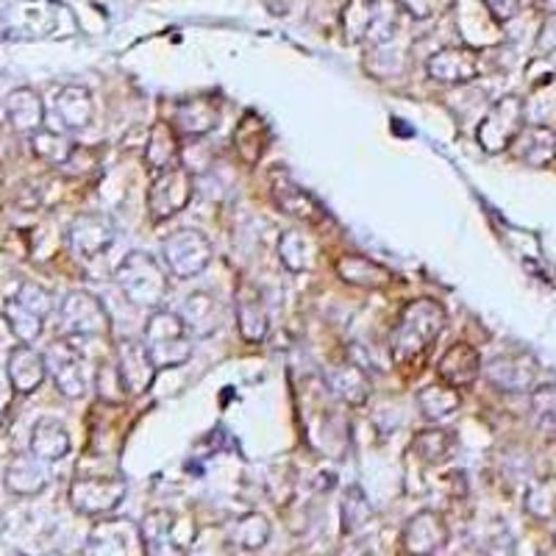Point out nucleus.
Here are the masks:
<instances>
[{"label":"nucleus","instance_id":"f257e3e1","mask_svg":"<svg viewBox=\"0 0 556 556\" xmlns=\"http://www.w3.org/2000/svg\"><path fill=\"white\" fill-rule=\"evenodd\" d=\"M448 315L434 298H415L395 317L390 334V356L399 367L420 365L443 334Z\"/></svg>","mask_w":556,"mask_h":556},{"label":"nucleus","instance_id":"f03ea898","mask_svg":"<svg viewBox=\"0 0 556 556\" xmlns=\"http://www.w3.org/2000/svg\"><path fill=\"white\" fill-rule=\"evenodd\" d=\"M114 285L121 290L128 304L137 309L156 312L165 306L167 292H170V276L165 265L146 251H131L123 256L117 270H114Z\"/></svg>","mask_w":556,"mask_h":556},{"label":"nucleus","instance_id":"7ed1b4c3","mask_svg":"<svg viewBox=\"0 0 556 556\" xmlns=\"http://www.w3.org/2000/svg\"><path fill=\"white\" fill-rule=\"evenodd\" d=\"M142 342L159 370H170L190 362L192 356V334L184 326L181 315L170 309H156L148 315L146 329H142Z\"/></svg>","mask_w":556,"mask_h":556},{"label":"nucleus","instance_id":"20e7f679","mask_svg":"<svg viewBox=\"0 0 556 556\" xmlns=\"http://www.w3.org/2000/svg\"><path fill=\"white\" fill-rule=\"evenodd\" d=\"M53 312V292L39 281H20L17 290L9 295L3 304V317L9 323V331L17 337L23 345H31L42 337L45 320Z\"/></svg>","mask_w":556,"mask_h":556},{"label":"nucleus","instance_id":"39448f33","mask_svg":"<svg viewBox=\"0 0 556 556\" xmlns=\"http://www.w3.org/2000/svg\"><path fill=\"white\" fill-rule=\"evenodd\" d=\"M139 534L146 556H184L195 543L198 526L192 518H184L170 509H153L139 526Z\"/></svg>","mask_w":556,"mask_h":556},{"label":"nucleus","instance_id":"423d86ee","mask_svg":"<svg viewBox=\"0 0 556 556\" xmlns=\"http://www.w3.org/2000/svg\"><path fill=\"white\" fill-rule=\"evenodd\" d=\"M59 334L64 340H92L109 334V312L98 295L87 290H73L59 304Z\"/></svg>","mask_w":556,"mask_h":556},{"label":"nucleus","instance_id":"0eeeda50","mask_svg":"<svg viewBox=\"0 0 556 556\" xmlns=\"http://www.w3.org/2000/svg\"><path fill=\"white\" fill-rule=\"evenodd\" d=\"M128 484L121 473H78L70 484V504L78 515L103 518L123 504Z\"/></svg>","mask_w":556,"mask_h":556},{"label":"nucleus","instance_id":"6e6552de","mask_svg":"<svg viewBox=\"0 0 556 556\" xmlns=\"http://www.w3.org/2000/svg\"><path fill=\"white\" fill-rule=\"evenodd\" d=\"M215 256V248L203 231L198 228H178L162 240V262L165 270L176 278L201 276Z\"/></svg>","mask_w":556,"mask_h":556},{"label":"nucleus","instance_id":"1a4fd4ad","mask_svg":"<svg viewBox=\"0 0 556 556\" xmlns=\"http://www.w3.org/2000/svg\"><path fill=\"white\" fill-rule=\"evenodd\" d=\"M192 195H195V178H192L190 167L176 165L153 173L151 184H148V215L153 223L170 220L190 206Z\"/></svg>","mask_w":556,"mask_h":556},{"label":"nucleus","instance_id":"9d476101","mask_svg":"<svg viewBox=\"0 0 556 556\" xmlns=\"http://www.w3.org/2000/svg\"><path fill=\"white\" fill-rule=\"evenodd\" d=\"M45 367H48V376L53 379L56 390L62 392L64 399L78 401L89 392V370H87V356L81 354V348L73 340H59L51 342V348L45 351Z\"/></svg>","mask_w":556,"mask_h":556},{"label":"nucleus","instance_id":"9b49d317","mask_svg":"<svg viewBox=\"0 0 556 556\" xmlns=\"http://www.w3.org/2000/svg\"><path fill=\"white\" fill-rule=\"evenodd\" d=\"M270 195L273 203L285 215L295 217V220L306 223V226H323V223L329 220L326 206L309 190H304L290 173L281 170V167H273L270 170Z\"/></svg>","mask_w":556,"mask_h":556},{"label":"nucleus","instance_id":"f8f14e48","mask_svg":"<svg viewBox=\"0 0 556 556\" xmlns=\"http://www.w3.org/2000/svg\"><path fill=\"white\" fill-rule=\"evenodd\" d=\"M114 367H117V376H121V384L126 390V395L131 399H139V395H146L148 390L156 381L159 367L153 365L151 354H148V348L142 340H121L114 345Z\"/></svg>","mask_w":556,"mask_h":556},{"label":"nucleus","instance_id":"ddd939ff","mask_svg":"<svg viewBox=\"0 0 556 556\" xmlns=\"http://www.w3.org/2000/svg\"><path fill=\"white\" fill-rule=\"evenodd\" d=\"M520 131H523V106H520L518 98H504L481 121L479 146L486 153H501L513 148Z\"/></svg>","mask_w":556,"mask_h":556},{"label":"nucleus","instance_id":"4468645a","mask_svg":"<svg viewBox=\"0 0 556 556\" xmlns=\"http://www.w3.org/2000/svg\"><path fill=\"white\" fill-rule=\"evenodd\" d=\"M84 556H146V545L131 520H101L89 534Z\"/></svg>","mask_w":556,"mask_h":556},{"label":"nucleus","instance_id":"2eb2a0df","mask_svg":"<svg viewBox=\"0 0 556 556\" xmlns=\"http://www.w3.org/2000/svg\"><path fill=\"white\" fill-rule=\"evenodd\" d=\"M114 226L101 212H81L67 228V245L78 260H98L114 242Z\"/></svg>","mask_w":556,"mask_h":556},{"label":"nucleus","instance_id":"dca6fc26","mask_svg":"<svg viewBox=\"0 0 556 556\" xmlns=\"http://www.w3.org/2000/svg\"><path fill=\"white\" fill-rule=\"evenodd\" d=\"M448 545V526L443 515L420 509L401 529V551L406 556H434Z\"/></svg>","mask_w":556,"mask_h":556},{"label":"nucleus","instance_id":"f3484780","mask_svg":"<svg viewBox=\"0 0 556 556\" xmlns=\"http://www.w3.org/2000/svg\"><path fill=\"white\" fill-rule=\"evenodd\" d=\"M235 317L240 337L248 345H262L270 334V317H267L265 298L251 281H240L235 290Z\"/></svg>","mask_w":556,"mask_h":556},{"label":"nucleus","instance_id":"a211bd4d","mask_svg":"<svg viewBox=\"0 0 556 556\" xmlns=\"http://www.w3.org/2000/svg\"><path fill=\"white\" fill-rule=\"evenodd\" d=\"M53 121H56V131L76 134L92 126L96 117V103L84 87H62L53 98Z\"/></svg>","mask_w":556,"mask_h":556},{"label":"nucleus","instance_id":"6ab92c4d","mask_svg":"<svg viewBox=\"0 0 556 556\" xmlns=\"http://www.w3.org/2000/svg\"><path fill=\"white\" fill-rule=\"evenodd\" d=\"M334 270L345 285L359 287V290H384L395 281V273L390 267L370 260L365 253H342L334 260Z\"/></svg>","mask_w":556,"mask_h":556},{"label":"nucleus","instance_id":"aec40b11","mask_svg":"<svg viewBox=\"0 0 556 556\" xmlns=\"http://www.w3.org/2000/svg\"><path fill=\"white\" fill-rule=\"evenodd\" d=\"M326 387L334 392L337 399L348 406H362L370 399L374 381L365 367L356 365L354 359H342L326 367Z\"/></svg>","mask_w":556,"mask_h":556},{"label":"nucleus","instance_id":"412c9836","mask_svg":"<svg viewBox=\"0 0 556 556\" xmlns=\"http://www.w3.org/2000/svg\"><path fill=\"white\" fill-rule=\"evenodd\" d=\"M7 376L9 384L20 395H31L42 387V381L48 379V367H45V356L39 351H34L31 345H14L9 351L7 359Z\"/></svg>","mask_w":556,"mask_h":556},{"label":"nucleus","instance_id":"4be33fe9","mask_svg":"<svg viewBox=\"0 0 556 556\" xmlns=\"http://www.w3.org/2000/svg\"><path fill=\"white\" fill-rule=\"evenodd\" d=\"M437 379L443 384L454 387V390H462V387H470L481 374V359L476 354V348L468 345V342H454V345L440 356L437 362Z\"/></svg>","mask_w":556,"mask_h":556},{"label":"nucleus","instance_id":"5701e85b","mask_svg":"<svg viewBox=\"0 0 556 556\" xmlns=\"http://www.w3.org/2000/svg\"><path fill=\"white\" fill-rule=\"evenodd\" d=\"M217 123H220V106L212 98H190V101H181L173 112V123L178 137H206L208 131H215Z\"/></svg>","mask_w":556,"mask_h":556},{"label":"nucleus","instance_id":"b1692460","mask_svg":"<svg viewBox=\"0 0 556 556\" xmlns=\"http://www.w3.org/2000/svg\"><path fill=\"white\" fill-rule=\"evenodd\" d=\"M231 146H235V153L242 165L256 167L260 165V159L265 156L267 146H270V126L262 121L260 114L245 112L242 114V121L237 123Z\"/></svg>","mask_w":556,"mask_h":556},{"label":"nucleus","instance_id":"393cba45","mask_svg":"<svg viewBox=\"0 0 556 556\" xmlns=\"http://www.w3.org/2000/svg\"><path fill=\"white\" fill-rule=\"evenodd\" d=\"M48 481H51V468H48V462H42L34 454H17L7 465V486H9V493L14 495L28 498V495L42 493L45 486H48Z\"/></svg>","mask_w":556,"mask_h":556},{"label":"nucleus","instance_id":"a878e982","mask_svg":"<svg viewBox=\"0 0 556 556\" xmlns=\"http://www.w3.org/2000/svg\"><path fill=\"white\" fill-rule=\"evenodd\" d=\"M146 167L148 173L167 170V167L181 165V137L170 123H153L146 137Z\"/></svg>","mask_w":556,"mask_h":556},{"label":"nucleus","instance_id":"bb28decb","mask_svg":"<svg viewBox=\"0 0 556 556\" xmlns=\"http://www.w3.org/2000/svg\"><path fill=\"white\" fill-rule=\"evenodd\" d=\"M28 448L34 456H39L42 462L53 465V462H62L70 454L73 443H70L67 426L59 424L56 417H39L31 429V440H28Z\"/></svg>","mask_w":556,"mask_h":556},{"label":"nucleus","instance_id":"cd10ccee","mask_svg":"<svg viewBox=\"0 0 556 556\" xmlns=\"http://www.w3.org/2000/svg\"><path fill=\"white\" fill-rule=\"evenodd\" d=\"M3 112H7L9 128L14 134L31 137L34 131H39L45 126V103L34 89H14L12 96L7 98Z\"/></svg>","mask_w":556,"mask_h":556},{"label":"nucleus","instance_id":"c85d7f7f","mask_svg":"<svg viewBox=\"0 0 556 556\" xmlns=\"http://www.w3.org/2000/svg\"><path fill=\"white\" fill-rule=\"evenodd\" d=\"M181 320L192 337H212L220 329V304L208 292H192L181 306Z\"/></svg>","mask_w":556,"mask_h":556},{"label":"nucleus","instance_id":"c756f323","mask_svg":"<svg viewBox=\"0 0 556 556\" xmlns=\"http://www.w3.org/2000/svg\"><path fill=\"white\" fill-rule=\"evenodd\" d=\"M317 256V248L312 242V237L301 228H287L278 237V262L287 267L290 273H306L312 270Z\"/></svg>","mask_w":556,"mask_h":556},{"label":"nucleus","instance_id":"7c9ffc66","mask_svg":"<svg viewBox=\"0 0 556 556\" xmlns=\"http://www.w3.org/2000/svg\"><path fill=\"white\" fill-rule=\"evenodd\" d=\"M415 401H417V409H420V415H424L426 420L434 426L443 424V420H448V417L454 415L462 404L459 392H456L454 387L443 384V381L424 387V390L415 395Z\"/></svg>","mask_w":556,"mask_h":556},{"label":"nucleus","instance_id":"2f4dec72","mask_svg":"<svg viewBox=\"0 0 556 556\" xmlns=\"http://www.w3.org/2000/svg\"><path fill=\"white\" fill-rule=\"evenodd\" d=\"M270 520L260 513H248L242 518L231 520L226 526V538L235 548L242 551H260L265 548L267 540H270Z\"/></svg>","mask_w":556,"mask_h":556},{"label":"nucleus","instance_id":"473e14b6","mask_svg":"<svg viewBox=\"0 0 556 556\" xmlns=\"http://www.w3.org/2000/svg\"><path fill=\"white\" fill-rule=\"evenodd\" d=\"M513 146L518 159H523V162H529L534 167H543L556 156V134L543 126L526 128V131L518 134Z\"/></svg>","mask_w":556,"mask_h":556},{"label":"nucleus","instance_id":"72a5a7b5","mask_svg":"<svg viewBox=\"0 0 556 556\" xmlns=\"http://www.w3.org/2000/svg\"><path fill=\"white\" fill-rule=\"evenodd\" d=\"M456 440L451 431L440 429V426H429V429H420L412 437V451H415L417 459H424L426 465H443L445 459L454 451Z\"/></svg>","mask_w":556,"mask_h":556},{"label":"nucleus","instance_id":"f704fd0d","mask_svg":"<svg viewBox=\"0 0 556 556\" xmlns=\"http://www.w3.org/2000/svg\"><path fill=\"white\" fill-rule=\"evenodd\" d=\"M429 76L437 84H465L476 76V62L468 53L459 51H443L431 56Z\"/></svg>","mask_w":556,"mask_h":556},{"label":"nucleus","instance_id":"c9c22d12","mask_svg":"<svg viewBox=\"0 0 556 556\" xmlns=\"http://www.w3.org/2000/svg\"><path fill=\"white\" fill-rule=\"evenodd\" d=\"M28 142H31L34 156L56 167H62L70 159V153H73V148H76V142H73L67 134L56 131V128H45V126L39 128V131H34L31 137H28Z\"/></svg>","mask_w":556,"mask_h":556},{"label":"nucleus","instance_id":"e433bc0d","mask_svg":"<svg viewBox=\"0 0 556 556\" xmlns=\"http://www.w3.org/2000/svg\"><path fill=\"white\" fill-rule=\"evenodd\" d=\"M340 518H342V534H348V538L359 534V531L370 523V518H374V506H370V501H367L362 486L356 484L348 486L340 504Z\"/></svg>","mask_w":556,"mask_h":556},{"label":"nucleus","instance_id":"4c0bfd02","mask_svg":"<svg viewBox=\"0 0 556 556\" xmlns=\"http://www.w3.org/2000/svg\"><path fill=\"white\" fill-rule=\"evenodd\" d=\"M531 417L543 431H556V387H540L531 395Z\"/></svg>","mask_w":556,"mask_h":556},{"label":"nucleus","instance_id":"58836bf2","mask_svg":"<svg viewBox=\"0 0 556 556\" xmlns=\"http://www.w3.org/2000/svg\"><path fill=\"white\" fill-rule=\"evenodd\" d=\"M490 379L504 390H523L531 381V370H526L513 359H498L490 365Z\"/></svg>","mask_w":556,"mask_h":556},{"label":"nucleus","instance_id":"ea45409f","mask_svg":"<svg viewBox=\"0 0 556 556\" xmlns=\"http://www.w3.org/2000/svg\"><path fill=\"white\" fill-rule=\"evenodd\" d=\"M96 381H98V395H101L103 401H109V404H123V401H126V390H123L121 384V376H117L114 359L103 362V365L98 367Z\"/></svg>","mask_w":556,"mask_h":556}]
</instances>
